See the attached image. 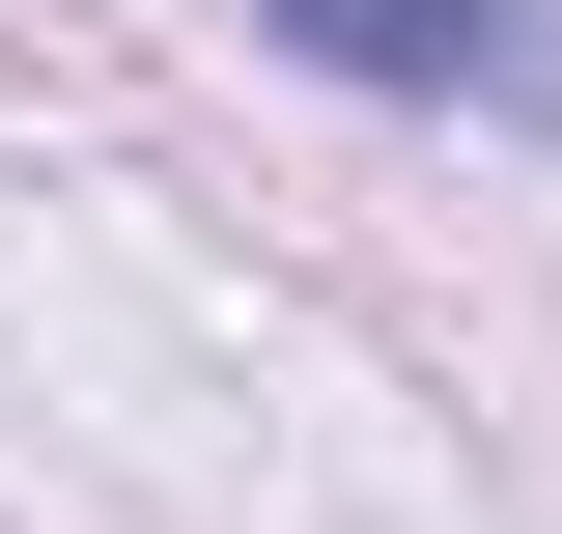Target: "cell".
<instances>
[{
	"label": "cell",
	"mask_w": 562,
	"mask_h": 534,
	"mask_svg": "<svg viewBox=\"0 0 562 534\" xmlns=\"http://www.w3.org/2000/svg\"><path fill=\"white\" fill-rule=\"evenodd\" d=\"M310 85H394V113H562V0H225Z\"/></svg>",
	"instance_id": "cell-1"
}]
</instances>
